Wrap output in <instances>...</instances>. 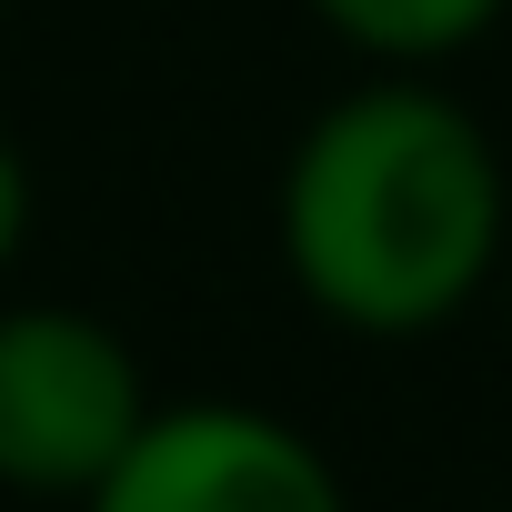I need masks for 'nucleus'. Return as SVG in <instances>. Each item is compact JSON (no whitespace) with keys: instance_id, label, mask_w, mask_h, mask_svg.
<instances>
[{"instance_id":"obj_6","label":"nucleus","mask_w":512,"mask_h":512,"mask_svg":"<svg viewBox=\"0 0 512 512\" xmlns=\"http://www.w3.org/2000/svg\"><path fill=\"white\" fill-rule=\"evenodd\" d=\"M502 302H512V251H502Z\"/></svg>"},{"instance_id":"obj_1","label":"nucleus","mask_w":512,"mask_h":512,"mask_svg":"<svg viewBox=\"0 0 512 512\" xmlns=\"http://www.w3.org/2000/svg\"><path fill=\"white\" fill-rule=\"evenodd\" d=\"M272 231L292 292L322 322L362 342H422L502 282L512 181L472 101H452L432 71H372L302 121Z\"/></svg>"},{"instance_id":"obj_3","label":"nucleus","mask_w":512,"mask_h":512,"mask_svg":"<svg viewBox=\"0 0 512 512\" xmlns=\"http://www.w3.org/2000/svg\"><path fill=\"white\" fill-rule=\"evenodd\" d=\"M81 512H352L312 432L251 402H151Z\"/></svg>"},{"instance_id":"obj_4","label":"nucleus","mask_w":512,"mask_h":512,"mask_svg":"<svg viewBox=\"0 0 512 512\" xmlns=\"http://www.w3.org/2000/svg\"><path fill=\"white\" fill-rule=\"evenodd\" d=\"M512 0H312V21L372 71H442L502 31Z\"/></svg>"},{"instance_id":"obj_5","label":"nucleus","mask_w":512,"mask_h":512,"mask_svg":"<svg viewBox=\"0 0 512 512\" xmlns=\"http://www.w3.org/2000/svg\"><path fill=\"white\" fill-rule=\"evenodd\" d=\"M21 241H31V161L11 151V131H0V272L21 262Z\"/></svg>"},{"instance_id":"obj_2","label":"nucleus","mask_w":512,"mask_h":512,"mask_svg":"<svg viewBox=\"0 0 512 512\" xmlns=\"http://www.w3.org/2000/svg\"><path fill=\"white\" fill-rule=\"evenodd\" d=\"M141 422H151V392L111 322L71 302L0 312V492L81 502Z\"/></svg>"}]
</instances>
